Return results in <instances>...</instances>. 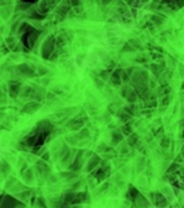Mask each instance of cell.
Returning <instances> with one entry per match:
<instances>
[{"instance_id": "1", "label": "cell", "mask_w": 184, "mask_h": 208, "mask_svg": "<svg viewBox=\"0 0 184 208\" xmlns=\"http://www.w3.org/2000/svg\"><path fill=\"white\" fill-rule=\"evenodd\" d=\"M182 90H184V82H183V85H182Z\"/></svg>"}, {"instance_id": "2", "label": "cell", "mask_w": 184, "mask_h": 208, "mask_svg": "<svg viewBox=\"0 0 184 208\" xmlns=\"http://www.w3.org/2000/svg\"><path fill=\"white\" fill-rule=\"evenodd\" d=\"M183 155H184V152H183Z\"/></svg>"}]
</instances>
